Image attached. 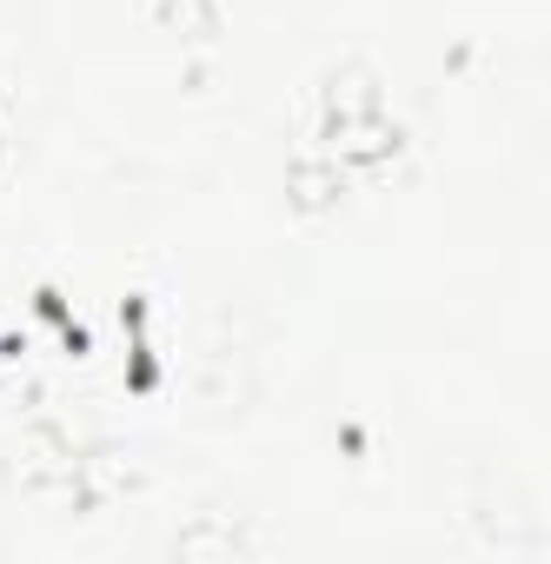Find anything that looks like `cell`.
I'll return each mask as SVG.
<instances>
[{
    "label": "cell",
    "instance_id": "cell-1",
    "mask_svg": "<svg viewBox=\"0 0 551 564\" xmlns=\"http://www.w3.org/2000/svg\"><path fill=\"white\" fill-rule=\"evenodd\" d=\"M41 313H47V319H61V300H54V293H41ZM61 326H67V319H61ZM67 346H87V339H80V326L67 333Z\"/></svg>",
    "mask_w": 551,
    "mask_h": 564
}]
</instances>
